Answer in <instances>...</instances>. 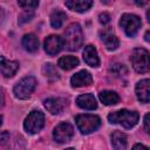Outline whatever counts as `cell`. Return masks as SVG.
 Listing matches in <instances>:
<instances>
[{"mask_svg": "<svg viewBox=\"0 0 150 150\" xmlns=\"http://www.w3.org/2000/svg\"><path fill=\"white\" fill-rule=\"evenodd\" d=\"M138 118H139V116H138L137 111H131V110H127V109L114 111L108 115V121L111 124H121L125 129L134 128L137 124Z\"/></svg>", "mask_w": 150, "mask_h": 150, "instance_id": "1", "label": "cell"}, {"mask_svg": "<svg viewBox=\"0 0 150 150\" xmlns=\"http://www.w3.org/2000/svg\"><path fill=\"white\" fill-rule=\"evenodd\" d=\"M83 42V33L79 23H71L64 32L63 45L68 50H77Z\"/></svg>", "mask_w": 150, "mask_h": 150, "instance_id": "2", "label": "cell"}, {"mask_svg": "<svg viewBox=\"0 0 150 150\" xmlns=\"http://www.w3.org/2000/svg\"><path fill=\"white\" fill-rule=\"evenodd\" d=\"M130 61L134 69L139 74H144L150 70V54L143 48L134 49L130 56Z\"/></svg>", "mask_w": 150, "mask_h": 150, "instance_id": "3", "label": "cell"}, {"mask_svg": "<svg viewBox=\"0 0 150 150\" xmlns=\"http://www.w3.org/2000/svg\"><path fill=\"white\" fill-rule=\"evenodd\" d=\"M75 122L79 130L84 135H88L97 130L98 127L101 125V118L96 115H90V114L77 115L75 117Z\"/></svg>", "mask_w": 150, "mask_h": 150, "instance_id": "4", "label": "cell"}, {"mask_svg": "<svg viewBox=\"0 0 150 150\" xmlns=\"http://www.w3.org/2000/svg\"><path fill=\"white\" fill-rule=\"evenodd\" d=\"M35 87H36V80L33 76H26L14 86L13 93L16 98L27 100L35 90Z\"/></svg>", "mask_w": 150, "mask_h": 150, "instance_id": "5", "label": "cell"}, {"mask_svg": "<svg viewBox=\"0 0 150 150\" xmlns=\"http://www.w3.org/2000/svg\"><path fill=\"white\" fill-rule=\"evenodd\" d=\"M45 125V115L40 110H33L23 122V128L28 134L39 132Z\"/></svg>", "mask_w": 150, "mask_h": 150, "instance_id": "6", "label": "cell"}, {"mask_svg": "<svg viewBox=\"0 0 150 150\" xmlns=\"http://www.w3.org/2000/svg\"><path fill=\"white\" fill-rule=\"evenodd\" d=\"M120 26L123 28L124 33L128 36L132 38L136 35V33L141 27V19L135 14L125 13L120 19Z\"/></svg>", "mask_w": 150, "mask_h": 150, "instance_id": "7", "label": "cell"}, {"mask_svg": "<svg viewBox=\"0 0 150 150\" xmlns=\"http://www.w3.org/2000/svg\"><path fill=\"white\" fill-rule=\"evenodd\" d=\"M73 135H74V129L67 122H62V123L57 124L53 131V137H54L55 142H57V143L69 142L71 139Z\"/></svg>", "mask_w": 150, "mask_h": 150, "instance_id": "8", "label": "cell"}, {"mask_svg": "<svg viewBox=\"0 0 150 150\" xmlns=\"http://www.w3.org/2000/svg\"><path fill=\"white\" fill-rule=\"evenodd\" d=\"M63 39L60 38L59 35H49L48 38H46L45 42H43V47L47 54L49 55H55L57 54L62 47H63Z\"/></svg>", "mask_w": 150, "mask_h": 150, "instance_id": "9", "label": "cell"}, {"mask_svg": "<svg viewBox=\"0 0 150 150\" xmlns=\"http://www.w3.org/2000/svg\"><path fill=\"white\" fill-rule=\"evenodd\" d=\"M70 83L75 88H81V87H88L93 83V76L89 71L87 70H81L76 74H74L70 79Z\"/></svg>", "mask_w": 150, "mask_h": 150, "instance_id": "10", "label": "cell"}, {"mask_svg": "<svg viewBox=\"0 0 150 150\" xmlns=\"http://www.w3.org/2000/svg\"><path fill=\"white\" fill-rule=\"evenodd\" d=\"M135 90H136V96L138 101H141L142 103L150 102V80L149 79L141 80L136 84Z\"/></svg>", "mask_w": 150, "mask_h": 150, "instance_id": "11", "label": "cell"}, {"mask_svg": "<svg viewBox=\"0 0 150 150\" xmlns=\"http://www.w3.org/2000/svg\"><path fill=\"white\" fill-rule=\"evenodd\" d=\"M100 36H101V40L103 41V43H104V46L107 47L108 50H115V49H117L120 42H118V39L116 38V35L112 33L111 29H109V28L103 29L100 33Z\"/></svg>", "mask_w": 150, "mask_h": 150, "instance_id": "12", "label": "cell"}, {"mask_svg": "<svg viewBox=\"0 0 150 150\" xmlns=\"http://www.w3.org/2000/svg\"><path fill=\"white\" fill-rule=\"evenodd\" d=\"M83 59L86 63L90 67H97L100 64V59L97 55V50L93 45H88L83 50Z\"/></svg>", "mask_w": 150, "mask_h": 150, "instance_id": "13", "label": "cell"}, {"mask_svg": "<svg viewBox=\"0 0 150 150\" xmlns=\"http://www.w3.org/2000/svg\"><path fill=\"white\" fill-rule=\"evenodd\" d=\"M93 5V0H66V6L74 12H87Z\"/></svg>", "mask_w": 150, "mask_h": 150, "instance_id": "14", "label": "cell"}, {"mask_svg": "<svg viewBox=\"0 0 150 150\" xmlns=\"http://www.w3.org/2000/svg\"><path fill=\"white\" fill-rule=\"evenodd\" d=\"M76 104L86 110H94L97 108L96 100L91 94H82L76 98Z\"/></svg>", "mask_w": 150, "mask_h": 150, "instance_id": "15", "label": "cell"}, {"mask_svg": "<svg viewBox=\"0 0 150 150\" xmlns=\"http://www.w3.org/2000/svg\"><path fill=\"white\" fill-rule=\"evenodd\" d=\"M45 108L53 115H57L61 114L62 110L64 109V101L62 98H47L45 101Z\"/></svg>", "mask_w": 150, "mask_h": 150, "instance_id": "16", "label": "cell"}, {"mask_svg": "<svg viewBox=\"0 0 150 150\" xmlns=\"http://www.w3.org/2000/svg\"><path fill=\"white\" fill-rule=\"evenodd\" d=\"M1 60V73L5 77H12L19 69V63L16 61H9L6 60L5 56L0 57Z\"/></svg>", "mask_w": 150, "mask_h": 150, "instance_id": "17", "label": "cell"}, {"mask_svg": "<svg viewBox=\"0 0 150 150\" xmlns=\"http://www.w3.org/2000/svg\"><path fill=\"white\" fill-rule=\"evenodd\" d=\"M111 145L116 150H123L127 148V136L122 131H114L111 134Z\"/></svg>", "mask_w": 150, "mask_h": 150, "instance_id": "18", "label": "cell"}, {"mask_svg": "<svg viewBox=\"0 0 150 150\" xmlns=\"http://www.w3.org/2000/svg\"><path fill=\"white\" fill-rule=\"evenodd\" d=\"M100 101L105 105H114L120 102V96L112 90H103L98 94Z\"/></svg>", "mask_w": 150, "mask_h": 150, "instance_id": "19", "label": "cell"}, {"mask_svg": "<svg viewBox=\"0 0 150 150\" xmlns=\"http://www.w3.org/2000/svg\"><path fill=\"white\" fill-rule=\"evenodd\" d=\"M22 46L27 52L34 53L39 48V40L34 34H26L22 38Z\"/></svg>", "mask_w": 150, "mask_h": 150, "instance_id": "20", "label": "cell"}, {"mask_svg": "<svg viewBox=\"0 0 150 150\" xmlns=\"http://www.w3.org/2000/svg\"><path fill=\"white\" fill-rule=\"evenodd\" d=\"M77 64H79V59L73 55L62 56L57 61V66L63 70H70L75 67H77Z\"/></svg>", "mask_w": 150, "mask_h": 150, "instance_id": "21", "label": "cell"}, {"mask_svg": "<svg viewBox=\"0 0 150 150\" xmlns=\"http://www.w3.org/2000/svg\"><path fill=\"white\" fill-rule=\"evenodd\" d=\"M66 18H67L66 13H63L61 11H54L50 15V25L54 28H60L63 25Z\"/></svg>", "mask_w": 150, "mask_h": 150, "instance_id": "22", "label": "cell"}, {"mask_svg": "<svg viewBox=\"0 0 150 150\" xmlns=\"http://www.w3.org/2000/svg\"><path fill=\"white\" fill-rule=\"evenodd\" d=\"M43 74L49 81H55V80H59V77H60L59 73L56 71L55 67L52 63H47L43 66Z\"/></svg>", "mask_w": 150, "mask_h": 150, "instance_id": "23", "label": "cell"}, {"mask_svg": "<svg viewBox=\"0 0 150 150\" xmlns=\"http://www.w3.org/2000/svg\"><path fill=\"white\" fill-rule=\"evenodd\" d=\"M18 4L20 7L26 9H34L39 5V0H18Z\"/></svg>", "mask_w": 150, "mask_h": 150, "instance_id": "24", "label": "cell"}, {"mask_svg": "<svg viewBox=\"0 0 150 150\" xmlns=\"http://www.w3.org/2000/svg\"><path fill=\"white\" fill-rule=\"evenodd\" d=\"M110 71L114 73L116 76H120V75H124L127 73V69L123 64H114L111 68H110Z\"/></svg>", "mask_w": 150, "mask_h": 150, "instance_id": "25", "label": "cell"}, {"mask_svg": "<svg viewBox=\"0 0 150 150\" xmlns=\"http://www.w3.org/2000/svg\"><path fill=\"white\" fill-rule=\"evenodd\" d=\"M98 19H100V22L103 25H107L110 22V15L108 13H101L98 15Z\"/></svg>", "mask_w": 150, "mask_h": 150, "instance_id": "26", "label": "cell"}, {"mask_svg": "<svg viewBox=\"0 0 150 150\" xmlns=\"http://www.w3.org/2000/svg\"><path fill=\"white\" fill-rule=\"evenodd\" d=\"M143 122H144V129H145V131L150 135V114H146L144 116Z\"/></svg>", "mask_w": 150, "mask_h": 150, "instance_id": "27", "label": "cell"}, {"mask_svg": "<svg viewBox=\"0 0 150 150\" xmlns=\"http://www.w3.org/2000/svg\"><path fill=\"white\" fill-rule=\"evenodd\" d=\"M7 138H9V135H8V132H6V131H2V132H1V136H0L1 143H5V142L7 141Z\"/></svg>", "mask_w": 150, "mask_h": 150, "instance_id": "28", "label": "cell"}, {"mask_svg": "<svg viewBox=\"0 0 150 150\" xmlns=\"http://www.w3.org/2000/svg\"><path fill=\"white\" fill-rule=\"evenodd\" d=\"M149 0H134V2L137 5V6H144Z\"/></svg>", "mask_w": 150, "mask_h": 150, "instance_id": "29", "label": "cell"}, {"mask_svg": "<svg viewBox=\"0 0 150 150\" xmlns=\"http://www.w3.org/2000/svg\"><path fill=\"white\" fill-rule=\"evenodd\" d=\"M134 149H149L148 146L143 145V144H135L134 145Z\"/></svg>", "mask_w": 150, "mask_h": 150, "instance_id": "30", "label": "cell"}, {"mask_svg": "<svg viewBox=\"0 0 150 150\" xmlns=\"http://www.w3.org/2000/svg\"><path fill=\"white\" fill-rule=\"evenodd\" d=\"M144 40L150 43V30H148V32L144 34Z\"/></svg>", "mask_w": 150, "mask_h": 150, "instance_id": "31", "label": "cell"}, {"mask_svg": "<svg viewBox=\"0 0 150 150\" xmlns=\"http://www.w3.org/2000/svg\"><path fill=\"white\" fill-rule=\"evenodd\" d=\"M103 4H105V5H109V4H111L114 0H101Z\"/></svg>", "mask_w": 150, "mask_h": 150, "instance_id": "32", "label": "cell"}, {"mask_svg": "<svg viewBox=\"0 0 150 150\" xmlns=\"http://www.w3.org/2000/svg\"><path fill=\"white\" fill-rule=\"evenodd\" d=\"M146 18H148V20H149V22H150V9L146 12Z\"/></svg>", "mask_w": 150, "mask_h": 150, "instance_id": "33", "label": "cell"}]
</instances>
